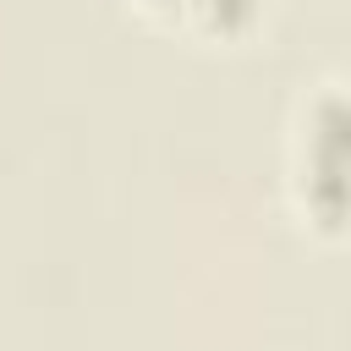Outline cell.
<instances>
[{"label": "cell", "instance_id": "6da1fadb", "mask_svg": "<svg viewBox=\"0 0 351 351\" xmlns=\"http://www.w3.org/2000/svg\"><path fill=\"white\" fill-rule=\"evenodd\" d=\"M302 186L318 181L324 186V208L340 219V88H324L318 104L302 121V165H296Z\"/></svg>", "mask_w": 351, "mask_h": 351}, {"label": "cell", "instance_id": "7a4b0ae2", "mask_svg": "<svg viewBox=\"0 0 351 351\" xmlns=\"http://www.w3.org/2000/svg\"><path fill=\"white\" fill-rule=\"evenodd\" d=\"M181 16L197 27V33H214V38H236L247 33L258 16H263V0H186Z\"/></svg>", "mask_w": 351, "mask_h": 351}, {"label": "cell", "instance_id": "3957f363", "mask_svg": "<svg viewBox=\"0 0 351 351\" xmlns=\"http://www.w3.org/2000/svg\"><path fill=\"white\" fill-rule=\"evenodd\" d=\"M137 5H148V11H176V16H181L186 0H137Z\"/></svg>", "mask_w": 351, "mask_h": 351}]
</instances>
